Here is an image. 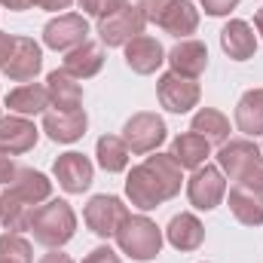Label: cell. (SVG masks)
I'll return each instance as SVG.
<instances>
[{
    "label": "cell",
    "instance_id": "obj_6",
    "mask_svg": "<svg viewBox=\"0 0 263 263\" xmlns=\"http://www.w3.org/2000/svg\"><path fill=\"white\" fill-rule=\"evenodd\" d=\"M126 217H129V205L114 193H98L83 205V223L98 239H114Z\"/></svg>",
    "mask_w": 263,
    "mask_h": 263
},
{
    "label": "cell",
    "instance_id": "obj_3",
    "mask_svg": "<svg viewBox=\"0 0 263 263\" xmlns=\"http://www.w3.org/2000/svg\"><path fill=\"white\" fill-rule=\"evenodd\" d=\"M138 9L147 25H156L178 40L193 37L202 22L199 9L190 0H138Z\"/></svg>",
    "mask_w": 263,
    "mask_h": 263
},
{
    "label": "cell",
    "instance_id": "obj_34",
    "mask_svg": "<svg viewBox=\"0 0 263 263\" xmlns=\"http://www.w3.org/2000/svg\"><path fill=\"white\" fill-rule=\"evenodd\" d=\"M18 168H22V165L15 162V156H9V153L0 150V184H3V187H9V184L15 181Z\"/></svg>",
    "mask_w": 263,
    "mask_h": 263
},
{
    "label": "cell",
    "instance_id": "obj_19",
    "mask_svg": "<svg viewBox=\"0 0 263 263\" xmlns=\"http://www.w3.org/2000/svg\"><path fill=\"white\" fill-rule=\"evenodd\" d=\"M165 242L175 248V251H199L202 242H205V227L193 211H181L168 220L165 227Z\"/></svg>",
    "mask_w": 263,
    "mask_h": 263
},
{
    "label": "cell",
    "instance_id": "obj_37",
    "mask_svg": "<svg viewBox=\"0 0 263 263\" xmlns=\"http://www.w3.org/2000/svg\"><path fill=\"white\" fill-rule=\"evenodd\" d=\"M12 43H15V34H6V31H0V70H3V65L9 62Z\"/></svg>",
    "mask_w": 263,
    "mask_h": 263
},
{
    "label": "cell",
    "instance_id": "obj_24",
    "mask_svg": "<svg viewBox=\"0 0 263 263\" xmlns=\"http://www.w3.org/2000/svg\"><path fill=\"white\" fill-rule=\"evenodd\" d=\"M34 211H37V205L25 202L22 196H15L12 190L0 193V227L6 233H31Z\"/></svg>",
    "mask_w": 263,
    "mask_h": 263
},
{
    "label": "cell",
    "instance_id": "obj_5",
    "mask_svg": "<svg viewBox=\"0 0 263 263\" xmlns=\"http://www.w3.org/2000/svg\"><path fill=\"white\" fill-rule=\"evenodd\" d=\"M165 138H168L165 120L159 114H153V110H138V114H132L129 120L123 123V141H126V147L135 156L156 153Z\"/></svg>",
    "mask_w": 263,
    "mask_h": 263
},
{
    "label": "cell",
    "instance_id": "obj_25",
    "mask_svg": "<svg viewBox=\"0 0 263 263\" xmlns=\"http://www.w3.org/2000/svg\"><path fill=\"white\" fill-rule=\"evenodd\" d=\"M172 156H175V162L187 172H196L199 165H205L208 162V156H211V144L196 135V132H181L175 141H172V150H168Z\"/></svg>",
    "mask_w": 263,
    "mask_h": 263
},
{
    "label": "cell",
    "instance_id": "obj_41",
    "mask_svg": "<svg viewBox=\"0 0 263 263\" xmlns=\"http://www.w3.org/2000/svg\"><path fill=\"white\" fill-rule=\"evenodd\" d=\"M0 120H3V114H0Z\"/></svg>",
    "mask_w": 263,
    "mask_h": 263
},
{
    "label": "cell",
    "instance_id": "obj_1",
    "mask_svg": "<svg viewBox=\"0 0 263 263\" xmlns=\"http://www.w3.org/2000/svg\"><path fill=\"white\" fill-rule=\"evenodd\" d=\"M184 187V168L172 153H150L141 165H132L126 175V199L138 211H153L162 202L175 199Z\"/></svg>",
    "mask_w": 263,
    "mask_h": 263
},
{
    "label": "cell",
    "instance_id": "obj_29",
    "mask_svg": "<svg viewBox=\"0 0 263 263\" xmlns=\"http://www.w3.org/2000/svg\"><path fill=\"white\" fill-rule=\"evenodd\" d=\"M129 156H132V150L126 147L123 135H101L98 144H95V159H98V165L107 175L129 172Z\"/></svg>",
    "mask_w": 263,
    "mask_h": 263
},
{
    "label": "cell",
    "instance_id": "obj_38",
    "mask_svg": "<svg viewBox=\"0 0 263 263\" xmlns=\"http://www.w3.org/2000/svg\"><path fill=\"white\" fill-rule=\"evenodd\" d=\"M37 263H77V260H73L70 254H65L62 248H49V251H46V254H43Z\"/></svg>",
    "mask_w": 263,
    "mask_h": 263
},
{
    "label": "cell",
    "instance_id": "obj_2",
    "mask_svg": "<svg viewBox=\"0 0 263 263\" xmlns=\"http://www.w3.org/2000/svg\"><path fill=\"white\" fill-rule=\"evenodd\" d=\"M117 248H120V254H126L129 260L135 263H150L159 257V251H162V242H165V236H162V230L156 227V220H150L144 211H138V214H132L120 223V230H117Z\"/></svg>",
    "mask_w": 263,
    "mask_h": 263
},
{
    "label": "cell",
    "instance_id": "obj_23",
    "mask_svg": "<svg viewBox=\"0 0 263 263\" xmlns=\"http://www.w3.org/2000/svg\"><path fill=\"white\" fill-rule=\"evenodd\" d=\"M227 205L233 211V217L242 223V227H263V196L242 187V184H233L227 190Z\"/></svg>",
    "mask_w": 263,
    "mask_h": 263
},
{
    "label": "cell",
    "instance_id": "obj_36",
    "mask_svg": "<svg viewBox=\"0 0 263 263\" xmlns=\"http://www.w3.org/2000/svg\"><path fill=\"white\" fill-rule=\"evenodd\" d=\"M70 3L73 0H31V6L46 9V12H65V9H70Z\"/></svg>",
    "mask_w": 263,
    "mask_h": 263
},
{
    "label": "cell",
    "instance_id": "obj_18",
    "mask_svg": "<svg viewBox=\"0 0 263 263\" xmlns=\"http://www.w3.org/2000/svg\"><path fill=\"white\" fill-rule=\"evenodd\" d=\"M86 129H89V117L80 107V110H70V114H65V110H46L40 132H46V138L55 141V144H73V141H80L86 135Z\"/></svg>",
    "mask_w": 263,
    "mask_h": 263
},
{
    "label": "cell",
    "instance_id": "obj_35",
    "mask_svg": "<svg viewBox=\"0 0 263 263\" xmlns=\"http://www.w3.org/2000/svg\"><path fill=\"white\" fill-rule=\"evenodd\" d=\"M83 263H123V260H120V254H117L110 245H98V248H92V251L83 257Z\"/></svg>",
    "mask_w": 263,
    "mask_h": 263
},
{
    "label": "cell",
    "instance_id": "obj_20",
    "mask_svg": "<svg viewBox=\"0 0 263 263\" xmlns=\"http://www.w3.org/2000/svg\"><path fill=\"white\" fill-rule=\"evenodd\" d=\"M220 49L233 62H248L257 52V34L245 18H230L220 31Z\"/></svg>",
    "mask_w": 263,
    "mask_h": 263
},
{
    "label": "cell",
    "instance_id": "obj_16",
    "mask_svg": "<svg viewBox=\"0 0 263 263\" xmlns=\"http://www.w3.org/2000/svg\"><path fill=\"white\" fill-rule=\"evenodd\" d=\"M165 62L175 73L181 77H190V80H199L208 67V46L196 40V37H187V40H178L168 52H165Z\"/></svg>",
    "mask_w": 263,
    "mask_h": 263
},
{
    "label": "cell",
    "instance_id": "obj_31",
    "mask_svg": "<svg viewBox=\"0 0 263 263\" xmlns=\"http://www.w3.org/2000/svg\"><path fill=\"white\" fill-rule=\"evenodd\" d=\"M77 3H80L83 15H92V18H104V15H110V12L123 9L129 0H77Z\"/></svg>",
    "mask_w": 263,
    "mask_h": 263
},
{
    "label": "cell",
    "instance_id": "obj_14",
    "mask_svg": "<svg viewBox=\"0 0 263 263\" xmlns=\"http://www.w3.org/2000/svg\"><path fill=\"white\" fill-rule=\"evenodd\" d=\"M123 55H126V67L138 77H150L165 65V49L150 34H138L135 40H129L123 46Z\"/></svg>",
    "mask_w": 263,
    "mask_h": 263
},
{
    "label": "cell",
    "instance_id": "obj_11",
    "mask_svg": "<svg viewBox=\"0 0 263 263\" xmlns=\"http://www.w3.org/2000/svg\"><path fill=\"white\" fill-rule=\"evenodd\" d=\"M52 178L59 181V187H62L65 193L80 196V193H86V190L92 187V181H95V165H92V159H89L86 153L67 150V153H62V156L55 159Z\"/></svg>",
    "mask_w": 263,
    "mask_h": 263
},
{
    "label": "cell",
    "instance_id": "obj_30",
    "mask_svg": "<svg viewBox=\"0 0 263 263\" xmlns=\"http://www.w3.org/2000/svg\"><path fill=\"white\" fill-rule=\"evenodd\" d=\"M0 263H34V245L25 239V233L0 236Z\"/></svg>",
    "mask_w": 263,
    "mask_h": 263
},
{
    "label": "cell",
    "instance_id": "obj_28",
    "mask_svg": "<svg viewBox=\"0 0 263 263\" xmlns=\"http://www.w3.org/2000/svg\"><path fill=\"white\" fill-rule=\"evenodd\" d=\"M6 190H12L15 196H22L25 202H31V205H43L46 199H52V181H49L43 172L22 165L18 175H15V181H12Z\"/></svg>",
    "mask_w": 263,
    "mask_h": 263
},
{
    "label": "cell",
    "instance_id": "obj_39",
    "mask_svg": "<svg viewBox=\"0 0 263 263\" xmlns=\"http://www.w3.org/2000/svg\"><path fill=\"white\" fill-rule=\"evenodd\" d=\"M0 6H6L12 12H25V9H31V0H0Z\"/></svg>",
    "mask_w": 263,
    "mask_h": 263
},
{
    "label": "cell",
    "instance_id": "obj_22",
    "mask_svg": "<svg viewBox=\"0 0 263 263\" xmlns=\"http://www.w3.org/2000/svg\"><path fill=\"white\" fill-rule=\"evenodd\" d=\"M46 89H49V107L52 110L70 114V110L83 107V83L73 80L70 73H65L62 67L46 77Z\"/></svg>",
    "mask_w": 263,
    "mask_h": 263
},
{
    "label": "cell",
    "instance_id": "obj_42",
    "mask_svg": "<svg viewBox=\"0 0 263 263\" xmlns=\"http://www.w3.org/2000/svg\"><path fill=\"white\" fill-rule=\"evenodd\" d=\"M260 150H263V147H260Z\"/></svg>",
    "mask_w": 263,
    "mask_h": 263
},
{
    "label": "cell",
    "instance_id": "obj_40",
    "mask_svg": "<svg viewBox=\"0 0 263 263\" xmlns=\"http://www.w3.org/2000/svg\"><path fill=\"white\" fill-rule=\"evenodd\" d=\"M254 28H257V34L263 37V6L257 9V12H254Z\"/></svg>",
    "mask_w": 263,
    "mask_h": 263
},
{
    "label": "cell",
    "instance_id": "obj_33",
    "mask_svg": "<svg viewBox=\"0 0 263 263\" xmlns=\"http://www.w3.org/2000/svg\"><path fill=\"white\" fill-rule=\"evenodd\" d=\"M199 3H202L205 15H211V18H223L239 6V0H199Z\"/></svg>",
    "mask_w": 263,
    "mask_h": 263
},
{
    "label": "cell",
    "instance_id": "obj_13",
    "mask_svg": "<svg viewBox=\"0 0 263 263\" xmlns=\"http://www.w3.org/2000/svg\"><path fill=\"white\" fill-rule=\"evenodd\" d=\"M40 70H43V46L34 37H15L9 62L3 65L6 80H12V83H34Z\"/></svg>",
    "mask_w": 263,
    "mask_h": 263
},
{
    "label": "cell",
    "instance_id": "obj_7",
    "mask_svg": "<svg viewBox=\"0 0 263 263\" xmlns=\"http://www.w3.org/2000/svg\"><path fill=\"white\" fill-rule=\"evenodd\" d=\"M144 28H147V22H144L138 3H126L123 9L98 18V31L95 34H98L101 46H126L138 34H144Z\"/></svg>",
    "mask_w": 263,
    "mask_h": 263
},
{
    "label": "cell",
    "instance_id": "obj_26",
    "mask_svg": "<svg viewBox=\"0 0 263 263\" xmlns=\"http://www.w3.org/2000/svg\"><path fill=\"white\" fill-rule=\"evenodd\" d=\"M236 129L254 141L263 135V89H248L236 101Z\"/></svg>",
    "mask_w": 263,
    "mask_h": 263
},
{
    "label": "cell",
    "instance_id": "obj_10",
    "mask_svg": "<svg viewBox=\"0 0 263 263\" xmlns=\"http://www.w3.org/2000/svg\"><path fill=\"white\" fill-rule=\"evenodd\" d=\"M89 40V22L83 12H59L43 28V46L55 52H70Z\"/></svg>",
    "mask_w": 263,
    "mask_h": 263
},
{
    "label": "cell",
    "instance_id": "obj_4",
    "mask_svg": "<svg viewBox=\"0 0 263 263\" xmlns=\"http://www.w3.org/2000/svg\"><path fill=\"white\" fill-rule=\"evenodd\" d=\"M31 233H34V242H40L43 248H65L77 236V211L65 199H46L34 211Z\"/></svg>",
    "mask_w": 263,
    "mask_h": 263
},
{
    "label": "cell",
    "instance_id": "obj_17",
    "mask_svg": "<svg viewBox=\"0 0 263 263\" xmlns=\"http://www.w3.org/2000/svg\"><path fill=\"white\" fill-rule=\"evenodd\" d=\"M3 104L9 107V114L34 120L49 110V89H46V83H18L15 89L6 92Z\"/></svg>",
    "mask_w": 263,
    "mask_h": 263
},
{
    "label": "cell",
    "instance_id": "obj_12",
    "mask_svg": "<svg viewBox=\"0 0 263 263\" xmlns=\"http://www.w3.org/2000/svg\"><path fill=\"white\" fill-rule=\"evenodd\" d=\"M260 156H263V150L254 138H245V135H242V138H230V141L220 144V150H217V168L223 172L227 181L239 184L242 175L251 168V162L260 159Z\"/></svg>",
    "mask_w": 263,
    "mask_h": 263
},
{
    "label": "cell",
    "instance_id": "obj_15",
    "mask_svg": "<svg viewBox=\"0 0 263 263\" xmlns=\"http://www.w3.org/2000/svg\"><path fill=\"white\" fill-rule=\"evenodd\" d=\"M40 141V129L34 126V120L28 117H3L0 120V150L9 153V156H22L28 150H34Z\"/></svg>",
    "mask_w": 263,
    "mask_h": 263
},
{
    "label": "cell",
    "instance_id": "obj_32",
    "mask_svg": "<svg viewBox=\"0 0 263 263\" xmlns=\"http://www.w3.org/2000/svg\"><path fill=\"white\" fill-rule=\"evenodd\" d=\"M242 187H248V190H254V193H260L263 196V156L260 159H254L251 162V168L242 175V181H239Z\"/></svg>",
    "mask_w": 263,
    "mask_h": 263
},
{
    "label": "cell",
    "instance_id": "obj_21",
    "mask_svg": "<svg viewBox=\"0 0 263 263\" xmlns=\"http://www.w3.org/2000/svg\"><path fill=\"white\" fill-rule=\"evenodd\" d=\"M101 67H104V46L95 40L80 43L77 49L65 52V59H62V70L70 73L73 80H92L95 73H101Z\"/></svg>",
    "mask_w": 263,
    "mask_h": 263
},
{
    "label": "cell",
    "instance_id": "obj_8",
    "mask_svg": "<svg viewBox=\"0 0 263 263\" xmlns=\"http://www.w3.org/2000/svg\"><path fill=\"white\" fill-rule=\"evenodd\" d=\"M156 98L168 114H190L202 101V89H199L196 80L168 70L156 80Z\"/></svg>",
    "mask_w": 263,
    "mask_h": 263
},
{
    "label": "cell",
    "instance_id": "obj_27",
    "mask_svg": "<svg viewBox=\"0 0 263 263\" xmlns=\"http://www.w3.org/2000/svg\"><path fill=\"white\" fill-rule=\"evenodd\" d=\"M190 132L202 135L211 147L214 144L220 147V144L230 141V117L223 110H217V107H199L193 114V120H190Z\"/></svg>",
    "mask_w": 263,
    "mask_h": 263
},
{
    "label": "cell",
    "instance_id": "obj_9",
    "mask_svg": "<svg viewBox=\"0 0 263 263\" xmlns=\"http://www.w3.org/2000/svg\"><path fill=\"white\" fill-rule=\"evenodd\" d=\"M187 199L196 211H214L223 199H227V178L217 165L205 162L187 181Z\"/></svg>",
    "mask_w": 263,
    "mask_h": 263
}]
</instances>
